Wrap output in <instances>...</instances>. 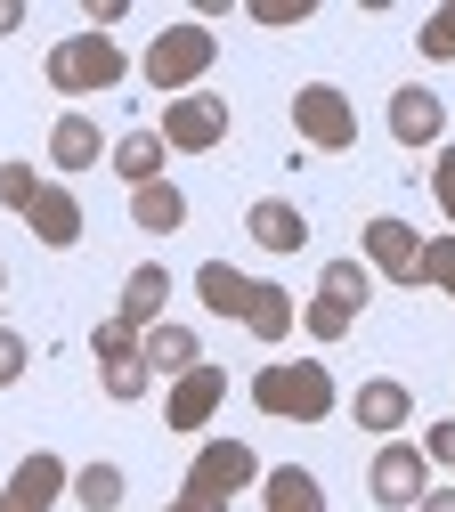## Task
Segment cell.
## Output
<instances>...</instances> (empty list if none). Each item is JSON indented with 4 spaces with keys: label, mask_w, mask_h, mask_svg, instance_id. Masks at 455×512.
<instances>
[{
    "label": "cell",
    "mask_w": 455,
    "mask_h": 512,
    "mask_svg": "<svg viewBox=\"0 0 455 512\" xmlns=\"http://www.w3.org/2000/svg\"><path fill=\"white\" fill-rule=\"evenodd\" d=\"M423 285H439L455 301V236H423Z\"/></svg>",
    "instance_id": "cell-30"
},
{
    "label": "cell",
    "mask_w": 455,
    "mask_h": 512,
    "mask_svg": "<svg viewBox=\"0 0 455 512\" xmlns=\"http://www.w3.org/2000/svg\"><path fill=\"white\" fill-rule=\"evenodd\" d=\"M25 228H33V236H41L49 252H74V244H82V204H74V187H57V179H41V196H33Z\"/></svg>",
    "instance_id": "cell-14"
},
{
    "label": "cell",
    "mask_w": 455,
    "mask_h": 512,
    "mask_svg": "<svg viewBox=\"0 0 455 512\" xmlns=\"http://www.w3.org/2000/svg\"><path fill=\"white\" fill-rule=\"evenodd\" d=\"M25 25V0H0V33H17Z\"/></svg>",
    "instance_id": "cell-37"
},
{
    "label": "cell",
    "mask_w": 455,
    "mask_h": 512,
    "mask_svg": "<svg viewBox=\"0 0 455 512\" xmlns=\"http://www.w3.org/2000/svg\"><path fill=\"white\" fill-rule=\"evenodd\" d=\"M350 415H358V431H382V439H399V431H407V415H415V391H407L399 374H374V382H358Z\"/></svg>",
    "instance_id": "cell-12"
},
{
    "label": "cell",
    "mask_w": 455,
    "mask_h": 512,
    "mask_svg": "<svg viewBox=\"0 0 455 512\" xmlns=\"http://www.w3.org/2000/svg\"><path fill=\"white\" fill-rule=\"evenodd\" d=\"M301 326H309V342H342L350 326H358V317L334 301V293H309V309H301Z\"/></svg>",
    "instance_id": "cell-27"
},
{
    "label": "cell",
    "mask_w": 455,
    "mask_h": 512,
    "mask_svg": "<svg viewBox=\"0 0 455 512\" xmlns=\"http://www.w3.org/2000/svg\"><path fill=\"white\" fill-rule=\"evenodd\" d=\"M195 293H204V309H212V317H244L252 277H244V269H228V261H204V269H195Z\"/></svg>",
    "instance_id": "cell-21"
},
{
    "label": "cell",
    "mask_w": 455,
    "mask_h": 512,
    "mask_svg": "<svg viewBox=\"0 0 455 512\" xmlns=\"http://www.w3.org/2000/svg\"><path fill=\"white\" fill-rule=\"evenodd\" d=\"M228 98L220 90H187V98H163V122H155V139L171 147V155H212L220 139H228Z\"/></svg>",
    "instance_id": "cell-6"
},
{
    "label": "cell",
    "mask_w": 455,
    "mask_h": 512,
    "mask_svg": "<svg viewBox=\"0 0 455 512\" xmlns=\"http://www.w3.org/2000/svg\"><path fill=\"white\" fill-rule=\"evenodd\" d=\"M65 488H74L65 456H57V447H33V456H17V472H9V488H0V496H9L17 512H57Z\"/></svg>",
    "instance_id": "cell-10"
},
{
    "label": "cell",
    "mask_w": 455,
    "mask_h": 512,
    "mask_svg": "<svg viewBox=\"0 0 455 512\" xmlns=\"http://www.w3.org/2000/svg\"><path fill=\"white\" fill-rule=\"evenodd\" d=\"M98 382H106V399H114V407H130V399H147V382H155V374H147V358H122V366H98Z\"/></svg>",
    "instance_id": "cell-28"
},
{
    "label": "cell",
    "mask_w": 455,
    "mask_h": 512,
    "mask_svg": "<svg viewBox=\"0 0 455 512\" xmlns=\"http://www.w3.org/2000/svg\"><path fill=\"white\" fill-rule=\"evenodd\" d=\"M90 358H98V366L139 358V326H130V317H98V326H90Z\"/></svg>",
    "instance_id": "cell-25"
},
{
    "label": "cell",
    "mask_w": 455,
    "mask_h": 512,
    "mask_svg": "<svg viewBox=\"0 0 455 512\" xmlns=\"http://www.w3.org/2000/svg\"><path fill=\"white\" fill-rule=\"evenodd\" d=\"M122 488H130V480H122V464H82L65 496H74L82 512H114V504H122Z\"/></svg>",
    "instance_id": "cell-24"
},
{
    "label": "cell",
    "mask_w": 455,
    "mask_h": 512,
    "mask_svg": "<svg viewBox=\"0 0 455 512\" xmlns=\"http://www.w3.org/2000/svg\"><path fill=\"white\" fill-rule=\"evenodd\" d=\"M212 57H220V41H212V25H163L155 41H147V57H139V66H147V82L163 90V98H187L195 82H204L212 74Z\"/></svg>",
    "instance_id": "cell-2"
},
{
    "label": "cell",
    "mask_w": 455,
    "mask_h": 512,
    "mask_svg": "<svg viewBox=\"0 0 455 512\" xmlns=\"http://www.w3.org/2000/svg\"><path fill=\"white\" fill-rule=\"evenodd\" d=\"M163 309H171V269L163 261H139V269H130V285H122V309L114 317H130V326H163Z\"/></svg>",
    "instance_id": "cell-18"
},
{
    "label": "cell",
    "mask_w": 455,
    "mask_h": 512,
    "mask_svg": "<svg viewBox=\"0 0 455 512\" xmlns=\"http://www.w3.org/2000/svg\"><path fill=\"white\" fill-rule=\"evenodd\" d=\"M41 74H49V90H65V98H90V90H114L130 66H122L114 33H90V25H82V33H65V41L49 49Z\"/></svg>",
    "instance_id": "cell-3"
},
{
    "label": "cell",
    "mask_w": 455,
    "mask_h": 512,
    "mask_svg": "<svg viewBox=\"0 0 455 512\" xmlns=\"http://www.w3.org/2000/svg\"><path fill=\"white\" fill-rule=\"evenodd\" d=\"M260 504L269 512H325V488H317V472L277 464V472H260Z\"/></svg>",
    "instance_id": "cell-20"
},
{
    "label": "cell",
    "mask_w": 455,
    "mask_h": 512,
    "mask_svg": "<svg viewBox=\"0 0 455 512\" xmlns=\"http://www.w3.org/2000/svg\"><path fill=\"white\" fill-rule=\"evenodd\" d=\"M130 220H139L147 236H179V228H187V187H171V179L130 187Z\"/></svg>",
    "instance_id": "cell-19"
},
{
    "label": "cell",
    "mask_w": 455,
    "mask_h": 512,
    "mask_svg": "<svg viewBox=\"0 0 455 512\" xmlns=\"http://www.w3.org/2000/svg\"><path fill=\"white\" fill-rule=\"evenodd\" d=\"M179 488L228 512V504H236L244 488H260V456H252L244 439H204V447H195V464H187V480H179Z\"/></svg>",
    "instance_id": "cell-5"
},
{
    "label": "cell",
    "mask_w": 455,
    "mask_h": 512,
    "mask_svg": "<svg viewBox=\"0 0 455 512\" xmlns=\"http://www.w3.org/2000/svg\"><path fill=\"white\" fill-rule=\"evenodd\" d=\"M358 261H366L374 277H390V285H407V293H423V236H415L407 220H390V212H374V220L358 228Z\"/></svg>",
    "instance_id": "cell-7"
},
{
    "label": "cell",
    "mask_w": 455,
    "mask_h": 512,
    "mask_svg": "<svg viewBox=\"0 0 455 512\" xmlns=\"http://www.w3.org/2000/svg\"><path fill=\"white\" fill-rule=\"evenodd\" d=\"M309 9H317V0H244V17H252V25H301Z\"/></svg>",
    "instance_id": "cell-31"
},
{
    "label": "cell",
    "mask_w": 455,
    "mask_h": 512,
    "mask_svg": "<svg viewBox=\"0 0 455 512\" xmlns=\"http://www.w3.org/2000/svg\"><path fill=\"white\" fill-rule=\"evenodd\" d=\"M382 114H390V139H399V147H439V131H447V106L423 82H399Z\"/></svg>",
    "instance_id": "cell-11"
},
{
    "label": "cell",
    "mask_w": 455,
    "mask_h": 512,
    "mask_svg": "<svg viewBox=\"0 0 455 512\" xmlns=\"http://www.w3.org/2000/svg\"><path fill=\"white\" fill-rule=\"evenodd\" d=\"M366 488H374V504H382V512H415V504H423V488H431V456H423V447H407V439H390V447H374Z\"/></svg>",
    "instance_id": "cell-8"
},
{
    "label": "cell",
    "mask_w": 455,
    "mask_h": 512,
    "mask_svg": "<svg viewBox=\"0 0 455 512\" xmlns=\"http://www.w3.org/2000/svg\"><path fill=\"white\" fill-rule=\"evenodd\" d=\"M33 196H41V171H33V163H0V204L25 220V212H33Z\"/></svg>",
    "instance_id": "cell-29"
},
{
    "label": "cell",
    "mask_w": 455,
    "mask_h": 512,
    "mask_svg": "<svg viewBox=\"0 0 455 512\" xmlns=\"http://www.w3.org/2000/svg\"><path fill=\"white\" fill-rule=\"evenodd\" d=\"M98 155H106V131H98L90 114H57V122H49V171L74 179V171H90Z\"/></svg>",
    "instance_id": "cell-17"
},
{
    "label": "cell",
    "mask_w": 455,
    "mask_h": 512,
    "mask_svg": "<svg viewBox=\"0 0 455 512\" xmlns=\"http://www.w3.org/2000/svg\"><path fill=\"white\" fill-rule=\"evenodd\" d=\"M25 366H33L25 334H17V326H0V391H9V382H25Z\"/></svg>",
    "instance_id": "cell-32"
},
{
    "label": "cell",
    "mask_w": 455,
    "mask_h": 512,
    "mask_svg": "<svg viewBox=\"0 0 455 512\" xmlns=\"http://www.w3.org/2000/svg\"><path fill=\"white\" fill-rule=\"evenodd\" d=\"M252 407L277 415V423H325L342 407L334 374H325V358H293V366H260L252 374Z\"/></svg>",
    "instance_id": "cell-1"
},
{
    "label": "cell",
    "mask_w": 455,
    "mask_h": 512,
    "mask_svg": "<svg viewBox=\"0 0 455 512\" xmlns=\"http://www.w3.org/2000/svg\"><path fill=\"white\" fill-rule=\"evenodd\" d=\"M220 399H228V374H220V366H187L171 391H163V423H171V431H204V423L220 415Z\"/></svg>",
    "instance_id": "cell-9"
},
{
    "label": "cell",
    "mask_w": 455,
    "mask_h": 512,
    "mask_svg": "<svg viewBox=\"0 0 455 512\" xmlns=\"http://www.w3.org/2000/svg\"><path fill=\"white\" fill-rule=\"evenodd\" d=\"M293 139L317 147V155H350L358 147V106L334 82H301L293 90Z\"/></svg>",
    "instance_id": "cell-4"
},
{
    "label": "cell",
    "mask_w": 455,
    "mask_h": 512,
    "mask_svg": "<svg viewBox=\"0 0 455 512\" xmlns=\"http://www.w3.org/2000/svg\"><path fill=\"white\" fill-rule=\"evenodd\" d=\"M163 155H171V147H163L155 131H130V139H114V147H106V163H114V171H122L130 187H147V179H163Z\"/></svg>",
    "instance_id": "cell-22"
},
{
    "label": "cell",
    "mask_w": 455,
    "mask_h": 512,
    "mask_svg": "<svg viewBox=\"0 0 455 512\" xmlns=\"http://www.w3.org/2000/svg\"><path fill=\"white\" fill-rule=\"evenodd\" d=\"M431 196H439V212H447V236H455V147H439V163H431Z\"/></svg>",
    "instance_id": "cell-33"
},
{
    "label": "cell",
    "mask_w": 455,
    "mask_h": 512,
    "mask_svg": "<svg viewBox=\"0 0 455 512\" xmlns=\"http://www.w3.org/2000/svg\"><path fill=\"white\" fill-rule=\"evenodd\" d=\"M139 358H147L155 382H179L187 366H204V350H195V326H179V317H163V326L139 334Z\"/></svg>",
    "instance_id": "cell-15"
},
{
    "label": "cell",
    "mask_w": 455,
    "mask_h": 512,
    "mask_svg": "<svg viewBox=\"0 0 455 512\" xmlns=\"http://www.w3.org/2000/svg\"><path fill=\"white\" fill-rule=\"evenodd\" d=\"M423 456H431V464H455V423H431V431H423Z\"/></svg>",
    "instance_id": "cell-34"
},
{
    "label": "cell",
    "mask_w": 455,
    "mask_h": 512,
    "mask_svg": "<svg viewBox=\"0 0 455 512\" xmlns=\"http://www.w3.org/2000/svg\"><path fill=\"white\" fill-rule=\"evenodd\" d=\"M317 293H334L350 317H366V301H374V269H366V261H325Z\"/></svg>",
    "instance_id": "cell-23"
},
{
    "label": "cell",
    "mask_w": 455,
    "mask_h": 512,
    "mask_svg": "<svg viewBox=\"0 0 455 512\" xmlns=\"http://www.w3.org/2000/svg\"><path fill=\"white\" fill-rule=\"evenodd\" d=\"M301 326V309H293V285H277V277H252V301H244V334L252 342H285Z\"/></svg>",
    "instance_id": "cell-16"
},
{
    "label": "cell",
    "mask_w": 455,
    "mask_h": 512,
    "mask_svg": "<svg viewBox=\"0 0 455 512\" xmlns=\"http://www.w3.org/2000/svg\"><path fill=\"white\" fill-rule=\"evenodd\" d=\"M163 512H220V504H204V496H187V488H179V496H171Z\"/></svg>",
    "instance_id": "cell-36"
},
{
    "label": "cell",
    "mask_w": 455,
    "mask_h": 512,
    "mask_svg": "<svg viewBox=\"0 0 455 512\" xmlns=\"http://www.w3.org/2000/svg\"><path fill=\"white\" fill-rule=\"evenodd\" d=\"M244 228H252L260 252H309V212H301L293 196H260V204L244 212Z\"/></svg>",
    "instance_id": "cell-13"
},
{
    "label": "cell",
    "mask_w": 455,
    "mask_h": 512,
    "mask_svg": "<svg viewBox=\"0 0 455 512\" xmlns=\"http://www.w3.org/2000/svg\"><path fill=\"white\" fill-rule=\"evenodd\" d=\"M0 512H17V504H9V496H0Z\"/></svg>",
    "instance_id": "cell-38"
},
{
    "label": "cell",
    "mask_w": 455,
    "mask_h": 512,
    "mask_svg": "<svg viewBox=\"0 0 455 512\" xmlns=\"http://www.w3.org/2000/svg\"><path fill=\"white\" fill-rule=\"evenodd\" d=\"M415 49H423V66H455V0H439V9L423 17Z\"/></svg>",
    "instance_id": "cell-26"
},
{
    "label": "cell",
    "mask_w": 455,
    "mask_h": 512,
    "mask_svg": "<svg viewBox=\"0 0 455 512\" xmlns=\"http://www.w3.org/2000/svg\"><path fill=\"white\" fill-rule=\"evenodd\" d=\"M0 285H9V269H0Z\"/></svg>",
    "instance_id": "cell-39"
},
{
    "label": "cell",
    "mask_w": 455,
    "mask_h": 512,
    "mask_svg": "<svg viewBox=\"0 0 455 512\" xmlns=\"http://www.w3.org/2000/svg\"><path fill=\"white\" fill-rule=\"evenodd\" d=\"M415 512H455V488H423V504Z\"/></svg>",
    "instance_id": "cell-35"
}]
</instances>
